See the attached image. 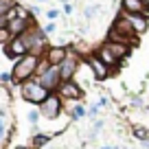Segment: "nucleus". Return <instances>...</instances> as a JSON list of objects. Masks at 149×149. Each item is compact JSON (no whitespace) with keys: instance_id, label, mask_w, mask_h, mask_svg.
Instances as JSON below:
<instances>
[{"instance_id":"obj_1","label":"nucleus","mask_w":149,"mask_h":149,"mask_svg":"<svg viewBox=\"0 0 149 149\" xmlns=\"http://www.w3.org/2000/svg\"><path fill=\"white\" fill-rule=\"evenodd\" d=\"M107 37H110V42H121V44L134 42V40H136V31H134V26H132L130 15H127V13L118 15V18L114 20V24H112Z\"/></svg>"},{"instance_id":"obj_2","label":"nucleus","mask_w":149,"mask_h":149,"mask_svg":"<svg viewBox=\"0 0 149 149\" xmlns=\"http://www.w3.org/2000/svg\"><path fill=\"white\" fill-rule=\"evenodd\" d=\"M40 59H42V57H37V55H26V57L15 61L13 70H11V77H13L15 84H26V81H31V77L37 72Z\"/></svg>"},{"instance_id":"obj_3","label":"nucleus","mask_w":149,"mask_h":149,"mask_svg":"<svg viewBox=\"0 0 149 149\" xmlns=\"http://www.w3.org/2000/svg\"><path fill=\"white\" fill-rule=\"evenodd\" d=\"M20 94H22L24 101L29 103H37V105H42L44 101H46L48 97H51V92H48L46 88H44L40 81H26V84H22V88H20Z\"/></svg>"},{"instance_id":"obj_4","label":"nucleus","mask_w":149,"mask_h":149,"mask_svg":"<svg viewBox=\"0 0 149 149\" xmlns=\"http://www.w3.org/2000/svg\"><path fill=\"white\" fill-rule=\"evenodd\" d=\"M59 112H61V99L55 97V94H51V97L40 105V114H42L44 118H48V121L57 118V116H59Z\"/></svg>"},{"instance_id":"obj_5","label":"nucleus","mask_w":149,"mask_h":149,"mask_svg":"<svg viewBox=\"0 0 149 149\" xmlns=\"http://www.w3.org/2000/svg\"><path fill=\"white\" fill-rule=\"evenodd\" d=\"M37 81H40V84H42L44 88L48 90V92H51V90H59V86L64 84V79H61V70L55 68V66H53L48 72H44Z\"/></svg>"},{"instance_id":"obj_6","label":"nucleus","mask_w":149,"mask_h":149,"mask_svg":"<svg viewBox=\"0 0 149 149\" xmlns=\"http://www.w3.org/2000/svg\"><path fill=\"white\" fill-rule=\"evenodd\" d=\"M2 51H5V55L7 57H18V59H22V57H26V55H31L29 53V48H26V44H24V40L22 37H13V42H9L7 46H2Z\"/></svg>"},{"instance_id":"obj_7","label":"nucleus","mask_w":149,"mask_h":149,"mask_svg":"<svg viewBox=\"0 0 149 149\" xmlns=\"http://www.w3.org/2000/svg\"><path fill=\"white\" fill-rule=\"evenodd\" d=\"M59 70H61V79L64 81H72V77L77 74V70H79V59H77V55L70 53V55L66 57V61L59 66Z\"/></svg>"},{"instance_id":"obj_8","label":"nucleus","mask_w":149,"mask_h":149,"mask_svg":"<svg viewBox=\"0 0 149 149\" xmlns=\"http://www.w3.org/2000/svg\"><path fill=\"white\" fill-rule=\"evenodd\" d=\"M57 92H59V97L68 99V101H79V99L84 97V90L74 84V81H64V84L59 86Z\"/></svg>"},{"instance_id":"obj_9","label":"nucleus","mask_w":149,"mask_h":149,"mask_svg":"<svg viewBox=\"0 0 149 149\" xmlns=\"http://www.w3.org/2000/svg\"><path fill=\"white\" fill-rule=\"evenodd\" d=\"M68 55H70V53L66 51V46H51V48L46 51V55H44V57L48 59V64H51V66L59 68V66L66 61V57H68Z\"/></svg>"},{"instance_id":"obj_10","label":"nucleus","mask_w":149,"mask_h":149,"mask_svg":"<svg viewBox=\"0 0 149 149\" xmlns=\"http://www.w3.org/2000/svg\"><path fill=\"white\" fill-rule=\"evenodd\" d=\"M86 61H88V66H90V72H92L97 79H105V77H107V66L101 61L99 55H88Z\"/></svg>"},{"instance_id":"obj_11","label":"nucleus","mask_w":149,"mask_h":149,"mask_svg":"<svg viewBox=\"0 0 149 149\" xmlns=\"http://www.w3.org/2000/svg\"><path fill=\"white\" fill-rule=\"evenodd\" d=\"M123 2V11L127 15H143L147 5H145V0H121Z\"/></svg>"},{"instance_id":"obj_12","label":"nucleus","mask_w":149,"mask_h":149,"mask_svg":"<svg viewBox=\"0 0 149 149\" xmlns=\"http://www.w3.org/2000/svg\"><path fill=\"white\" fill-rule=\"evenodd\" d=\"M130 20H132V26H134V31H136V35H143L145 31H147V26H149V18L147 15H130Z\"/></svg>"},{"instance_id":"obj_13","label":"nucleus","mask_w":149,"mask_h":149,"mask_svg":"<svg viewBox=\"0 0 149 149\" xmlns=\"http://www.w3.org/2000/svg\"><path fill=\"white\" fill-rule=\"evenodd\" d=\"M105 46L112 51V55L116 57V59H123V57L130 53V46H127V44H121V42H110V40H107Z\"/></svg>"},{"instance_id":"obj_14","label":"nucleus","mask_w":149,"mask_h":149,"mask_svg":"<svg viewBox=\"0 0 149 149\" xmlns=\"http://www.w3.org/2000/svg\"><path fill=\"white\" fill-rule=\"evenodd\" d=\"M97 55L101 57V61H103V64L107 66V68H110V66H116V64H118V59H116L114 55H112V51H110V48L105 46V44H103V46L99 48V53H97Z\"/></svg>"},{"instance_id":"obj_15","label":"nucleus","mask_w":149,"mask_h":149,"mask_svg":"<svg viewBox=\"0 0 149 149\" xmlns=\"http://www.w3.org/2000/svg\"><path fill=\"white\" fill-rule=\"evenodd\" d=\"M0 42H2V46H7L9 42H13V33H11L7 26H0Z\"/></svg>"},{"instance_id":"obj_16","label":"nucleus","mask_w":149,"mask_h":149,"mask_svg":"<svg viewBox=\"0 0 149 149\" xmlns=\"http://www.w3.org/2000/svg\"><path fill=\"white\" fill-rule=\"evenodd\" d=\"M13 7H15L13 0H0V13H2V15H5L7 11H11Z\"/></svg>"},{"instance_id":"obj_17","label":"nucleus","mask_w":149,"mask_h":149,"mask_svg":"<svg viewBox=\"0 0 149 149\" xmlns=\"http://www.w3.org/2000/svg\"><path fill=\"white\" fill-rule=\"evenodd\" d=\"M46 143H48V136H46V134L33 136V145H35V147H42V145H46Z\"/></svg>"},{"instance_id":"obj_18","label":"nucleus","mask_w":149,"mask_h":149,"mask_svg":"<svg viewBox=\"0 0 149 149\" xmlns=\"http://www.w3.org/2000/svg\"><path fill=\"white\" fill-rule=\"evenodd\" d=\"M134 136L136 138H147V130L145 127H134Z\"/></svg>"},{"instance_id":"obj_19","label":"nucleus","mask_w":149,"mask_h":149,"mask_svg":"<svg viewBox=\"0 0 149 149\" xmlns=\"http://www.w3.org/2000/svg\"><path fill=\"white\" fill-rule=\"evenodd\" d=\"M84 114H86V110H84L81 105H79V107H74V110H72V116H74V118H81Z\"/></svg>"},{"instance_id":"obj_20","label":"nucleus","mask_w":149,"mask_h":149,"mask_svg":"<svg viewBox=\"0 0 149 149\" xmlns=\"http://www.w3.org/2000/svg\"><path fill=\"white\" fill-rule=\"evenodd\" d=\"M29 121H31V123H37V121H40V112L31 110V112H29Z\"/></svg>"},{"instance_id":"obj_21","label":"nucleus","mask_w":149,"mask_h":149,"mask_svg":"<svg viewBox=\"0 0 149 149\" xmlns=\"http://www.w3.org/2000/svg\"><path fill=\"white\" fill-rule=\"evenodd\" d=\"M0 79H2V84H9V81H13V77H11V72H2Z\"/></svg>"},{"instance_id":"obj_22","label":"nucleus","mask_w":149,"mask_h":149,"mask_svg":"<svg viewBox=\"0 0 149 149\" xmlns=\"http://www.w3.org/2000/svg\"><path fill=\"white\" fill-rule=\"evenodd\" d=\"M44 33H46V35H51V33H55V24H53V22H48L46 26H44Z\"/></svg>"},{"instance_id":"obj_23","label":"nucleus","mask_w":149,"mask_h":149,"mask_svg":"<svg viewBox=\"0 0 149 149\" xmlns=\"http://www.w3.org/2000/svg\"><path fill=\"white\" fill-rule=\"evenodd\" d=\"M97 114H99V105H92V107L88 110V116H90V118H94Z\"/></svg>"},{"instance_id":"obj_24","label":"nucleus","mask_w":149,"mask_h":149,"mask_svg":"<svg viewBox=\"0 0 149 149\" xmlns=\"http://www.w3.org/2000/svg\"><path fill=\"white\" fill-rule=\"evenodd\" d=\"M103 105H110V99H107V97H101V99H99V107H103Z\"/></svg>"},{"instance_id":"obj_25","label":"nucleus","mask_w":149,"mask_h":149,"mask_svg":"<svg viewBox=\"0 0 149 149\" xmlns=\"http://www.w3.org/2000/svg\"><path fill=\"white\" fill-rule=\"evenodd\" d=\"M57 15H59V13H57V11H55V9H51V11H46V18H48V20H55V18H57Z\"/></svg>"},{"instance_id":"obj_26","label":"nucleus","mask_w":149,"mask_h":149,"mask_svg":"<svg viewBox=\"0 0 149 149\" xmlns=\"http://www.w3.org/2000/svg\"><path fill=\"white\" fill-rule=\"evenodd\" d=\"M103 125H105V123H103V121H97V123H94V132H99V130H101Z\"/></svg>"},{"instance_id":"obj_27","label":"nucleus","mask_w":149,"mask_h":149,"mask_svg":"<svg viewBox=\"0 0 149 149\" xmlns=\"http://www.w3.org/2000/svg\"><path fill=\"white\" fill-rule=\"evenodd\" d=\"M13 149H31V147H24V145H18V147H13Z\"/></svg>"},{"instance_id":"obj_28","label":"nucleus","mask_w":149,"mask_h":149,"mask_svg":"<svg viewBox=\"0 0 149 149\" xmlns=\"http://www.w3.org/2000/svg\"><path fill=\"white\" fill-rule=\"evenodd\" d=\"M145 5H147V9H149V0H145Z\"/></svg>"},{"instance_id":"obj_29","label":"nucleus","mask_w":149,"mask_h":149,"mask_svg":"<svg viewBox=\"0 0 149 149\" xmlns=\"http://www.w3.org/2000/svg\"><path fill=\"white\" fill-rule=\"evenodd\" d=\"M101 149H112V147H101Z\"/></svg>"}]
</instances>
